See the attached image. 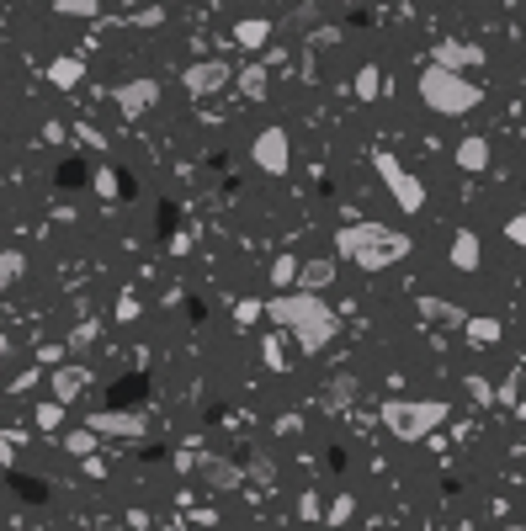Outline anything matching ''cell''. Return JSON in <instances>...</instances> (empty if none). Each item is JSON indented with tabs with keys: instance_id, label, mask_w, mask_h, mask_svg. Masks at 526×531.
<instances>
[{
	"instance_id": "obj_16",
	"label": "cell",
	"mask_w": 526,
	"mask_h": 531,
	"mask_svg": "<svg viewBox=\"0 0 526 531\" xmlns=\"http://www.w3.org/2000/svg\"><path fill=\"white\" fill-rule=\"evenodd\" d=\"M458 170H468V176H479V170H490V138H463L458 144Z\"/></svg>"
},
{
	"instance_id": "obj_19",
	"label": "cell",
	"mask_w": 526,
	"mask_h": 531,
	"mask_svg": "<svg viewBox=\"0 0 526 531\" xmlns=\"http://www.w3.org/2000/svg\"><path fill=\"white\" fill-rule=\"evenodd\" d=\"M463 330H468V341L473 345H495L500 341V319H484V313H468Z\"/></svg>"
},
{
	"instance_id": "obj_17",
	"label": "cell",
	"mask_w": 526,
	"mask_h": 531,
	"mask_svg": "<svg viewBox=\"0 0 526 531\" xmlns=\"http://www.w3.org/2000/svg\"><path fill=\"white\" fill-rule=\"evenodd\" d=\"M330 281H335V260H304V266H298V281H293V287H309V292H325Z\"/></svg>"
},
{
	"instance_id": "obj_10",
	"label": "cell",
	"mask_w": 526,
	"mask_h": 531,
	"mask_svg": "<svg viewBox=\"0 0 526 531\" xmlns=\"http://www.w3.org/2000/svg\"><path fill=\"white\" fill-rule=\"evenodd\" d=\"M112 101H118V112H123V117H144V112L160 101V80H128V86L112 91Z\"/></svg>"
},
{
	"instance_id": "obj_11",
	"label": "cell",
	"mask_w": 526,
	"mask_h": 531,
	"mask_svg": "<svg viewBox=\"0 0 526 531\" xmlns=\"http://www.w3.org/2000/svg\"><path fill=\"white\" fill-rule=\"evenodd\" d=\"M86 383H91V373H86L80 362H59L54 377H48V388H54V399H59V404H75V399L86 393Z\"/></svg>"
},
{
	"instance_id": "obj_14",
	"label": "cell",
	"mask_w": 526,
	"mask_h": 531,
	"mask_svg": "<svg viewBox=\"0 0 526 531\" xmlns=\"http://www.w3.org/2000/svg\"><path fill=\"white\" fill-rule=\"evenodd\" d=\"M420 319H426V324H441V330H463L468 309L447 303V298H420Z\"/></svg>"
},
{
	"instance_id": "obj_33",
	"label": "cell",
	"mask_w": 526,
	"mask_h": 531,
	"mask_svg": "<svg viewBox=\"0 0 526 531\" xmlns=\"http://www.w3.org/2000/svg\"><path fill=\"white\" fill-rule=\"evenodd\" d=\"M75 133H80V144H86V149H107V133H101V128L80 123V128H75Z\"/></svg>"
},
{
	"instance_id": "obj_8",
	"label": "cell",
	"mask_w": 526,
	"mask_h": 531,
	"mask_svg": "<svg viewBox=\"0 0 526 531\" xmlns=\"http://www.w3.org/2000/svg\"><path fill=\"white\" fill-rule=\"evenodd\" d=\"M229 80H234V69H229V64H218V59H197V64H186V69H181V86L197 96V101H202V96H218Z\"/></svg>"
},
{
	"instance_id": "obj_25",
	"label": "cell",
	"mask_w": 526,
	"mask_h": 531,
	"mask_svg": "<svg viewBox=\"0 0 526 531\" xmlns=\"http://www.w3.org/2000/svg\"><path fill=\"white\" fill-rule=\"evenodd\" d=\"M64 409H69V404H59V399L37 404V431H59V425H64Z\"/></svg>"
},
{
	"instance_id": "obj_34",
	"label": "cell",
	"mask_w": 526,
	"mask_h": 531,
	"mask_svg": "<svg viewBox=\"0 0 526 531\" xmlns=\"http://www.w3.org/2000/svg\"><path fill=\"white\" fill-rule=\"evenodd\" d=\"M96 341V324H75L69 330V351H80V345H91Z\"/></svg>"
},
{
	"instance_id": "obj_27",
	"label": "cell",
	"mask_w": 526,
	"mask_h": 531,
	"mask_svg": "<svg viewBox=\"0 0 526 531\" xmlns=\"http://www.w3.org/2000/svg\"><path fill=\"white\" fill-rule=\"evenodd\" d=\"M272 281H277V287H293V281H298V260H293V255H277V260H272Z\"/></svg>"
},
{
	"instance_id": "obj_13",
	"label": "cell",
	"mask_w": 526,
	"mask_h": 531,
	"mask_svg": "<svg viewBox=\"0 0 526 531\" xmlns=\"http://www.w3.org/2000/svg\"><path fill=\"white\" fill-rule=\"evenodd\" d=\"M197 468H202V484H208L213 495H223V489H240V478H245V473L234 468V463H223V457H197Z\"/></svg>"
},
{
	"instance_id": "obj_1",
	"label": "cell",
	"mask_w": 526,
	"mask_h": 531,
	"mask_svg": "<svg viewBox=\"0 0 526 531\" xmlns=\"http://www.w3.org/2000/svg\"><path fill=\"white\" fill-rule=\"evenodd\" d=\"M266 313L277 319L282 330H293V335H298V351H304V356H319L325 345L341 335L335 309H330L319 292H309V287H298V292H287V287H282L277 298L266 303Z\"/></svg>"
},
{
	"instance_id": "obj_7",
	"label": "cell",
	"mask_w": 526,
	"mask_h": 531,
	"mask_svg": "<svg viewBox=\"0 0 526 531\" xmlns=\"http://www.w3.org/2000/svg\"><path fill=\"white\" fill-rule=\"evenodd\" d=\"M250 155H255V170H266V176H287V165H293V155H287V128H261L255 133V144H250Z\"/></svg>"
},
{
	"instance_id": "obj_36",
	"label": "cell",
	"mask_w": 526,
	"mask_h": 531,
	"mask_svg": "<svg viewBox=\"0 0 526 531\" xmlns=\"http://www.w3.org/2000/svg\"><path fill=\"white\" fill-rule=\"evenodd\" d=\"M118 319H123V324H128V319H139V298H128V292H123V298H118Z\"/></svg>"
},
{
	"instance_id": "obj_24",
	"label": "cell",
	"mask_w": 526,
	"mask_h": 531,
	"mask_svg": "<svg viewBox=\"0 0 526 531\" xmlns=\"http://www.w3.org/2000/svg\"><path fill=\"white\" fill-rule=\"evenodd\" d=\"M54 11H59V16H86V22H91V16H101V0H54Z\"/></svg>"
},
{
	"instance_id": "obj_6",
	"label": "cell",
	"mask_w": 526,
	"mask_h": 531,
	"mask_svg": "<svg viewBox=\"0 0 526 531\" xmlns=\"http://www.w3.org/2000/svg\"><path fill=\"white\" fill-rule=\"evenodd\" d=\"M86 425H91L96 436H123V441L150 436V414H139V409H96Z\"/></svg>"
},
{
	"instance_id": "obj_38",
	"label": "cell",
	"mask_w": 526,
	"mask_h": 531,
	"mask_svg": "<svg viewBox=\"0 0 526 531\" xmlns=\"http://www.w3.org/2000/svg\"><path fill=\"white\" fill-rule=\"evenodd\" d=\"M0 22H5V5H0Z\"/></svg>"
},
{
	"instance_id": "obj_12",
	"label": "cell",
	"mask_w": 526,
	"mask_h": 531,
	"mask_svg": "<svg viewBox=\"0 0 526 531\" xmlns=\"http://www.w3.org/2000/svg\"><path fill=\"white\" fill-rule=\"evenodd\" d=\"M447 260H452V271L473 277V271L484 266V245H479V234H473V229H458V234H452V250H447Z\"/></svg>"
},
{
	"instance_id": "obj_3",
	"label": "cell",
	"mask_w": 526,
	"mask_h": 531,
	"mask_svg": "<svg viewBox=\"0 0 526 531\" xmlns=\"http://www.w3.org/2000/svg\"><path fill=\"white\" fill-rule=\"evenodd\" d=\"M420 101L431 107L436 117H468L479 101H484V91L468 80L463 69H447V64H431L426 59V69H420Z\"/></svg>"
},
{
	"instance_id": "obj_20",
	"label": "cell",
	"mask_w": 526,
	"mask_h": 531,
	"mask_svg": "<svg viewBox=\"0 0 526 531\" xmlns=\"http://www.w3.org/2000/svg\"><path fill=\"white\" fill-rule=\"evenodd\" d=\"M22 271H27V255H22V250H0V292H5V287H16Z\"/></svg>"
},
{
	"instance_id": "obj_37",
	"label": "cell",
	"mask_w": 526,
	"mask_h": 531,
	"mask_svg": "<svg viewBox=\"0 0 526 531\" xmlns=\"http://www.w3.org/2000/svg\"><path fill=\"white\" fill-rule=\"evenodd\" d=\"M298 510H304L309 521H325V510H319V500H314V495H304V500H298Z\"/></svg>"
},
{
	"instance_id": "obj_29",
	"label": "cell",
	"mask_w": 526,
	"mask_h": 531,
	"mask_svg": "<svg viewBox=\"0 0 526 531\" xmlns=\"http://www.w3.org/2000/svg\"><path fill=\"white\" fill-rule=\"evenodd\" d=\"M505 240H511L516 250H526V213H511V219H505Z\"/></svg>"
},
{
	"instance_id": "obj_35",
	"label": "cell",
	"mask_w": 526,
	"mask_h": 531,
	"mask_svg": "<svg viewBox=\"0 0 526 531\" xmlns=\"http://www.w3.org/2000/svg\"><path fill=\"white\" fill-rule=\"evenodd\" d=\"M250 478H255V484H261V489H266V484H272V478H277V468H272V463H266V457H261V463H250Z\"/></svg>"
},
{
	"instance_id": "obj_2",
	"label": "cell",
	"mask_w": 526,
	"mask_h": 531,
	"mask_svg": "<svg viewBox=\"0 0 526 531\" xmlns=\"http://www.w3.org/2000/svg\"><path fill=\"white\" fill-rule=\"evenodd\" d=\"M335 250H341V260H356L362 271H383V266H394L415 250V240L404 229H388V223H346L335 234Z\"/></svg>"
},
{
	"instance_id": "obj_31",
	"label": "cell",
	"mask_w": 526,
	"mask_h": 531,
	"mask_svg": "<svg viewBox=\"0 0 526 531\" xmlns=\"http://www.w3.org/2000/svg\"><path fill=\"white\" fill-rule=\"evenodd\" d=\"M330 399H335V404H351V399H356V377H335V383H330Z\"/></svg>"
},
{
	"instance_id": "obj_18",
	"label": "cell",
	"mask_w": 526,
	"mask_h": 531,
	"mask_svg": "<svg viewBox=\"0 0 526 531\" xmlns=\"http://www.w3.org/2000/svg\"><path fill=\"white\" fill-rule=\"evenodd\" d=\"M80 80H86V64H80V59H69V54H64V59L48 64V86H59V91H75Z\"/></svg>"
},
{
	"instance_id": "obj_15",
	"label": "cell",
	"mask_w": 526,
	"mask_h": 531,
	"mask_svg": "<svg viewBox=\"0 0 526 531\" xmlns=\"http://www.w3.org/2000/svg\"><path fill=\"white\" fill-rule=\"evenodd\" d=\"M234 43H240V48H266V43H272V22H266V16H240V22H234Z\"/></svg>"
},
{
	"instance_id": "obj_4",
	"label": "cell",
	"mask_w": 526,
	"mask_h": 531,
	"mask_svg": "<svg viewBox=\"0 0 526 531\" xmlns=\"http://www.w3.org/2000/svg\"><path fill=\"white\" fill-rule=\"evenodd\" d=\"M452 404L447 399H388L383 404V431L399 441H426L436 425H447Z\"/></svg>"
},
{
	"instance_id": "obj_23",
	"label": "cell",
	"mask_w": 526,
	"mask_h": 531,
	"mask_svg": "<svg viewBox=\"0 0 526 531\" xmlns=\"http://www.w3.org/2000/svg\"><path fill=\"white\" fill-rule=\"evenodd\" d=\"M64 452H69V457H91L96 452V431L91 425H86V431H69V436H64Z\"/></svg>"
},
{
	"instance_id": "obj_28",
	"label": "cell",
	"mask_w": 526,
	"mask_h": 531,
	"mask_svg": "<svg viewBox=\"0 0 526 531\" xmlns=\"http://www.w3.org/2000/svg\"><path fill=\"white\" fill-rule=\"evenodd\" d=\"M351 516H356V500H351V495H335V505L325 510V521H330V526H341V521H351Z\"/></svg>"
},
{
	"instance_id": "obj_9",
	"label": "cell",
	"mask_w": 526,
	"mask_h": 531,
	"mask_svg": "<svg viewBox=\"0 0 526 531\" xmlns=\"http://www.w3.org/2000/svg\"><path fill=\"white\" fill-rule=\"evenodd\" d=\"M431 64H447V69H479L484 64V43H468V37H436Z\"/></svg>"
},
{
	"instance_id": "obj_22",
	"label": "cell",
	"mask_w": 526,
	"mask_h": 531,
	"mask_svg": "<svg viewBox=\"0 0 526 531\" xmlns=\"http://www.w3.org/2000/svg\"><path fill=\"white\" fill-rule=\"evenodd\" d=\"M240 91L255 96V101L266 96V64H245V69H240Z\"/></svg>"
},
{
	"instance_id": "obj_5",
	"label": "cell",
	"mask_w": 526,
	"mask_h": 531,
	"mask_svg": "<svg viewBox=\"0 0 526 531\" xmlns=\"http://www.w3.org/2000/svg\"><path fill=\"white\" fill-rule=\"evenodd\" d=\"M372 165H377L383 187L394 191V202H399L404 213H420V208H426V187H420V181H415V176H409V170H404V165H399L394 155H377Z\"/></svg>"
},
{
	"instance_id": "obj_21",
	"label": "cell",
	"mask_w": 526,
	"mask_h": 531,
	"mask_svg": "<svg viewBox=\"0 0 526 531\" xmlns=\"http://www.w3.org/2000/svg\"><path fill=\"white\" fill-rule=\"evenodd\" d=\"M377 86H383V80H377V64H362V69H356V80H351L356 101H377Z\"/></svg>"
},
{
	"instance_id": "obj_26",
	"label": "cell",
	"mask_w": 526,
	"mask_h": 531,
	"mask_svg": "<svg viewBox=\"0 0 526 531\" xmlns=\"http://www.w3.org/2000/svg\"><path fill=\"white\" fill-rule=\"evenodd\" d=\"M123 181H118V170H112V165H101V170H96V197H107V202H112V197H123Z\"/></svg>"
},
{
	"instance_id": "obj_30",
	"label": "cell",
	"mask_w": 526,
	"mask_h": 531,
	"mask_svg": "<svg viewBox=\"0 0 526 531\" xmlns=\"http://www.w3.org/2000/svg\"><path fill=\"white\" fill-rule=\"evenodd\" d=\"M261 313H266V303H250V298H245V303H234V324H240V330H250Z\"/></svg>"
},
{
	"instance_id": "obj_32",
	"label": "cell",
	"mask_w": 526,
	"mask_h": 531,
	"mask_svg": "<svg viewBox=\"0 0 526 531\" xmlns=\"http://www.w3.org/2000/svg\"><path fill=\"white\" fill-rule=\"evenodd\" d=\"M468 399H473V404H495V388H490L484 377H468Z\"/></svg>"
}]
</instances>
